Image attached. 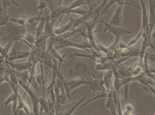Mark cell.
Returning a JSON list of instances; mask_svg holds the SVG:
<instances>
[{"label": "cell", "instance_id": "6da1fadb", "mask_svg": "<svg viewBox=\"0 0 155 115\" xmlns=\"http://www.w3.org/2000/svg\"><path fill=\"white\" fill-rule=\"evenodd\" d=\"M101 23L104 24V32H108L112 33L115 37V41L109 47L110 49H114L117 45H119L121 36L125 35L130 34L131 31L121 26H117L110 25L108 22H107L101 19Z\"/></svg>", "mask_w": 155, "mask_h": 115}, {"label": "cell", "instance_id": "7a4b0ae2", "mask_svg": "<svg viewBox=\"0 0 155 115\" xmlns=\"http://www.w3.org/2000/svg\"><path fill=\"white\" fill-rule=\"evenodd\" d=\"M140 10L142 13V26L141 30L143 32V39L147 35L152 34L150 32L149 25V17L147 10L144 0H140Z\"/></svg>", "mask_w": 155, "mask_h": 115}, {"label": "cell", "instance_id": "3957f363", "mask_svg": "<svg viewBox=\"0 0 155 115\" xmlns=\"http://www.w3.org/2000/svg\"><path fill=\"white\" fill-rule=\"evenodd\" d=\"M124 6L117 5L108 23L112 26H121L123 19Z\"/></svg>", "mask_w": 155, "mask_h": 115}, {"label": "cell", "instance_id": "277c9868", "mask_svg": "<svg viewBox=\"0 0 155 115\" xmlns=\"http://www.w3.org/2000/svg\"><path fill=\"white\" fill-rule=\"evenodd\" d=\"M88 84L89 89L86 95L90 92H95L97 91H100L101 92L105 89L104 85L103 79H99L92 78Z\"/></svg>", "mask_w": 155, "mask_h": 115}, {"label": "cell", "instance_id": "5b68a950", "mask_svg": "<svg viewBox=\"0 0 155 115\" xmlns=\"http://www.w3.org/2000/svg\"><path fill=\"white\" fill-rule=\"evenodd\" d=\"M149 25L152 33L155 26V0H149Z\"/></svg>", "mask_w": 155, "mask_h": 115}, {"label": "cell", "instance_id": "8992f818", "mask_svg": "<svg viewBox=\"0 0 155 115\" xmlns=\"http://www.w3.org/2000/svg\"><path fill=\"white\" fill-rule=\"evenodd\" d=\"M113 72L112 70L106 71L103 78L104 87L107 92H109L112 91L114 84L112 82V76Z\"/></svg>", "mask_w": 155, "mask_h": 115}, {"label": "cell", "instance_id": "52a82bcc", "mask_svg": "<svg viewBox=\"0 0 155 115\" xmlns=\"http://www.w3.org/2000/svg\"><path fill=\"white\" fill-rule=\"evenodd\" d=\"M105 107L108 109L112 115H117V110L113 98L112 91L108 93Z\"/></svg>", "mask_w": 155, "mask_h": 115}, {"label": "cell", "instance_id": "ba28073f", "mask_svg": "<svg viewBox=\"0 0 155 115\" xmlns=\"http://www.w3.org/2000/svg\"><path fill=\"white\" fill-rule=\"evenodd\" d=\"M12 5L18 8L19 6L15 0H1V10L7 12L8 8Z\"/></svg>", "mask_w": 155, "mask_h": 115}, {"label": "cell", "instance_id": "9c48e42d", "mask_svg": "<svg viewBox=\"0 0 155 115\" xmlns=\"http://www.w3.org/2000/svg\"><path fill=\"white\" fill-rule=\"evenodd\" d=\"M90 81H86L84 79L81 78L80 79H75L69 82L70 89H72L73 88L77 87L80 86V85H84V84H88L89 83Z\"/></svg>", "mask_w": 155, "mask_h": 115}, {"label": "cell", "instance_id": "30bf717a", "mask_svg": "<svg viewBox=\"0 0 155 115\" xmlns=\"http://www.w3.org/2000/svg\"><path fill=\"white\" fill-rule=\"evenodd\" d=\"M27 20V19H26L25 15H22L20 17L18 18L11 17L9 21L19 26H26Z\"/></svg>", "mask_w": 155, "mask_h": 115}, {"label": "cell", "instance_id": "8fae6325", "mask_svg": "<svg viewBox=\"0 0 155 115\" xmlns=\"http://www.w3.org/2000/svg\"><path fill=\"white\" fill-rule=\"evenodd\" d=\"M1 26H7L11 17L7 12L1 10Z\"/></svg>", "mask_w": 155, "mask_h": 115}, {"label": "cell", "instance_id": "7c38bea8", "mask_svg": "<svg viewBox=\"0 0 155 115\" xmlns=\"http://www.w3.org/2000/svg\"><path fill=\"white\" fill-rule=\"evenodd\" d=\"M38 1V6L35 10L39 11V15L41 16L44 12H45L47 10L48 7L47 4L44 1Z\"/></svg>", "mask_w": 155, "mask_h": 115}, {"label": "cell", "instance_id": "4fadbf2b", "mask_svg": "<svg viewBox=\"0 0 155 115\" xmlns=\"http://www.w3.org/2000/svg\"><path fill=\"white\" fill-rule=\"evenodd\" d=\"M108 92H107L105 89H104L103 91L101 92V94L97 95L96 96H95L94 97L91 98V99H89L88 101H87V102H86L84 104L81 105V106L79 107V108L82 107V106H84V105L87 104L89 103V102L92 101H93L96 100V99H99V98H107L108 96ZM78 108V109H79Z\"/></svg>", "mask_w": 155, "mask_h": 115}, {"label": "cell", "instance_id": "5bb4252c", "mask_svg": "<svg viewBox=\"0 0 155 115\" xmlns=\"http://www.w3.org/2000/svg\"><path fill=\"white\" fill-rule=\"evenodd\" d=\"M86 5L85 0H74L69 6L70 11L72 10L79 8L82 5Z\"/></svg>", "mask_w": 155, "mask_h": 115}, {"label": "cell", "instance_id": "9a60e30c", "mask_svg": "<svg viewBox=\"0 0 155 115\" xmlns=\"http://www.w3.org/2000/svg\"><path fill=\"white\" fill-rule=\"evenodd\" d=\"M142 33H143V32L140 30L136 36H135V37H134L130 40L129 43L127 44L128 47H130L136 44L139 41V39H140V38L142 36Z\"/></svg>", "mask_w": 155, "mask_h": 115}, {"label": "cell", "instance_id": "2e32d148", "mask_svg": "<svg viewBox=\"0 0 155 115\" xmlns=\"http://www.w3.org/2000/svg\"><path fill=\"white\" fill-rule=\"evenodd\" d=\"M122 1H123L124 5L134 7L136 9L140 10V7L137 5L136 0H122Z\"/></svg>", "mask_w": 155, "mask_h": 115}, {"label": "cell", "instance_id": "e0dca14e", "mask_svg": "<svg viewBox=\"0 0 155 115\" xmlns=\"http://www.w3.org/2000/svg\"><path fill=\"white\" fill-rule=\"evenodd\" d=\"M38 1H43L46 3L48 8H50V11L53 10L56 7L54 0H38Z\"/></svg>", "mask_w": 155, "mask_h": 115}, {"label": "cell", "instance_id": "ac0fdd59", "mask_svg": "<svg viewBox=\"0 0 155 115\" xmlns=\"http://www.w3.org/2000/svg\"><path fill=\"white\" fill-rule=\"evenodd\" d=\"M143 71V68L140 66H137L132 70L131 71L132 76L135 77L137 76Z\"/></svg>", "mask_w": 155, "mask_h": 115}, {"label": "cell", "instance_id": "d6986e66", "mask_svg": "<svg viewBox=\"0 0 155 115\" xmlns=\"http://www.w3.org/2000/svg\"><path fill=\"white\" fill-rule=\"evenodd\" d=\"M125 112L124 113V114H125V113H127V115L128 114L127 113H132L134 110L133 105L130 103H128V102H126V104L125 105Z\"/></svg>", "mask_w": 155, "mask_h": 115}, {"label": "cell", "instance_id": "ffe728a7", "mask_svg": "<svg viewBox=\"0 0 155 115\" xmlns=\"http://www.w3.org/2000/svg\"><path fill=\"white\" fill-rule=\"evenodd\" d=\"M152 95L155 97V86L150 85H147Z\"/></svg>", "mask_w": 155, "mask_h": 115}, {"label": "cell", "instance_id": "44dd1931", "mask_svg": "<svg viewBox=\"0 0 155 115\" xmlns=\"http://www.w3.org/2000/svg\"><path fill=\"white\" fill-rule=\"evenodd\" d=\"M63 1V0H58L57 4V7L61 6L62 3Z\"/></svg>", "mask_w": 155, "mask_h": 115}, {"label": "cell", "instance_id": "7402d4cb", "mask_svg": "<svg viewBox=\"0 0 155 115\" xmlns=\"http://www.w3.org/2000/svg\"><path fill=\"white\" fill-rule=\"evenodd\" d=\"M148 55L149 56H150V57L152 58H153V60H155V54H150V53H148Z\"/></svg>", "mask_w": 155, "mask_h": 115}, {"label": "cell", "instance_id": "603a6c76", "mask_svg": "<svg viewBox=\"0 0 155 115\" xmlns=\"http://www.w3.org/2000/svg\"><path fill=\"white\" fill-rule=\"evenodd\" d=\"M152 37L153 39H155V30L153 31L152 33Z\"/></svg>", "mask_w": 155, "mask_h": 115}]
</instances>
